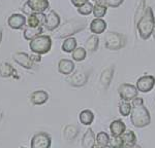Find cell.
Returning <instances> with one entry per match:
<instances>
[{
	"mask_svg": "<svg viewBox=\"0 0 155 148\" xmlns=\"http://www.w3.org/2000/svg\"><path fill=\"white\" fill-rule=\"evenodd\" d=\"M132 109L130 113V122L136 128H145L151 123V115L144 104L143 98L137 97L131 101Z\"/></svg>",
	"mask_w": 155,
	"mask_h": 148,
	"instance_id": "obj_1",
	"label": "cell"
},
{
	"mask_svg": "<svg viewBox=\"0 0 155 148\" xmlns=\"http://www.w3.org/2000/svg\"><path fill=\"white\" fill-rule=\"evenodd\" d=\"M155 27V19L154 12L151 7H147L146 11L137 22V32L139 35L143 40L149 39L153 34V30Z\"/></svg>",
	"mask_w": 155,
	"mask_h": 148,
	"instance_id": "obj_2",
	"label": "cell"
},
{
	"mask_svg": "<svg viewBox=\"0 0 155 148\" xmlns=\"http://www.w3.org/2000/svg\"><path fill=\"white\" fill-rule=\"evenodd\" d=\"M86 21L85 20H71V21L66 22L61 28L57 31L56 37L58 38H65V37H71L74 34L78 33V32L82 31L86 27Z\"/></svg>",
	"mask_w": 155,
	"mask_h": 148,
	"instance_id": "obj_3",
	"label": "cell"
},
{
	"mask_svg": "<svg viewBox=\"0 0 155 148\" xmlns=\"http://www.w3.org/2000/svg\"><path fill=\"white\" fill-rule=\"evenodd\" d=\"M29 48L35 55L48 54L52 48V38L49 35H38L34 39L30 40Z\"/></svg>",
	"mask_w": 155,
	"mask_h": 148,
	"instance_id": "obj_4",
	"label": "cell"
},
{
	"mask_svg": "<svg viewBox=\"0 0 155 148\" xmlns=\"http://www.w3.org/2000/svg\"><path fill=\"white\" fill-rule=\"evenodd\" d=\"M126 38L117 32H109L106 36V48L110 51H118L125 45Z\"/></svg>",
	"mask_w": 155,
	"mask_h": 148,
	"instance_id": "obj_5",
	"label": "cell"
},
{
	"mask_svg": "<svg viewBox=\"0 0 155 148\" xmlns=\"http://www.w3.org/2000/svg\"><path fill=\"white\" fill-rule=\"evenodd\" d=\"M118 94L122 101H132L134 98L137 97L139 95V90L137 85H130V83H122L118 88Z\"/></svg>",
	"mask_w": 155,
	"mask_h": 148,
	"instance_id": "obj_6",
	"label": "cell"
},
{
	"mask_svg": "<svg viewBox=\"0 0 155 148\" xmlns=\"http://www.w3.org/2000/svg\"><path fill=\"white\" fill-rule=\"evenodd\" d=\"M51 137L45 132L37 133L31 139V148H50L51 146Z\"/></svg>",
	"mask_w": 155,
	"mask_h": 148,
	"instance_id": "obj_7",
	"label": "cell"
},
{
	"mask_svg": "<svg viewBox=\"0 0 155 148\" xmlns=\"http://www.w3.org/2000/svg\"><path fill=\"white\" fill-rule=\"evenodd\" d=\"M155 86V77L153 75H144L137 80V88L141 93H149Z\"/></svg>",
	"mask_w": 155,
	"mask_h": 148,
	"instance_id": "obj_8",
	"label": "cell"
},
{
	"mask_svg": "<svg viewBox=\"0 0 155 148\" xmlns=\"http://www.w3.org/2000/svg\"><path fill=\"white\" fill-rule=\"evenodd\" d=\"M27 23V19L24 14H12L7 20V24H8L9 28L15 29V30H19L22 29Z\"/></svg>",
	"mask_w": 155,
	"mask_h": 148,
	"instance_id": "obj_9",
	"label": "cell"
},
{
	"mask_svg": "<svg viewBox=\"0 0 155 148\" xmlns=\"http://www.w3.org/2000/svg\"><path fill=\"white\" fill-rule=\"evenodd\" d=\"M26 3L29 5L30 9L33 14L45 12L50 6L48 0H27Z\"/></svg>",
	"mask_w": 155,
	"mask_h": 148,
	"instance_id": "obj_10",
	"label": "cell"
},
{
	"mask_svg": "<svg viewBox=\"0 0 155 148\" xmlns=\"http://www.w3.org/2000/svg\"><path fill=\"white\" fill-rule=\"evenodd\" d=\"M14 60L16 63H18L20 66L24 67L25 69H32L33 68V60L31 56H29L26 53L18 51L14 55Z\"/></svg>",
	"mask_w": 155,
	"mask_h": 148,
	"instance_id": "obj_11",
	"label": "cell"
},
{
	"mask_svg": "<svg viewBox=\"0 0 155 148\" xmlns=\"http://www.w3.org/2000/svg\"><path fill=\"white\" fill-rule=\"evenodd\" d=\"M67 81H68L71 85L80 88V86H83L87 83V81H88V74H86L83 71H77L76 73H74L71 76V78L67 79Z\"/></svg>",
	"mask_w": 155,
	"mask_h": 148,
	"instance_id": "obj_12",
	"label": "cell"
},
{
	"mask_svg": "<svg viewBox=\"0 0 155 148\" xmlns=\"http://www.w3.org/2000/svg\"><path fill=\"white\" fill-rule=\"evenodd\" d=\"M60 26V17L54 11H51L46 17L45 27L49 31H54Z\"/></svg>",
	"mask_w": 155,
	"mask_h": 148,
	"instance_id": "obj_13",
	"label": "cell"
},
{
	"mask_svg": "<svg viewBox=\"0 0 155 148\" xmlns=\"http://www.w3.org/2000/svg\"><path fill=\"white\" fill-rule=\"evenodd\" d=\"M89 29H90V31H91L92 33L96 34V35L102 34L107 29V22L104 21V19L95 18L94 20H92V22L90 23Z\"/></svg>",
	"mask_w": 155,
	"mask_h": 148,
	"instance_id": "obj_14",
	"label": "cell"
},
{
	"mask_svg": "<svg viewBox=\"0 0 155 148\" xmlns=\"http://www.w3.org/2000/svg\"><path fill=\"white\" fill-rule=\"evenodd\" d=\"M49 100V95L47 92L42 90L34 91L33 93L30 95V101L33 105H42L47 103Z\"/></svg>",
	"mask_w": 155,
	"mask_h": 148,
	"instance_id": "obj_15",
	"label": "cell"
},
{
	"mask_svg": "<svg viewBox=\"0 0 155 148\" xmlns=\"http://www.w3.org/2000/svg\"><path fill=\"white\" fill-rule=\"evenodd\" d=\"M96 145V138L91 128L86 131L82 139V147L83 148H94Z\"/></svg>",
	"mask_w": 155,
	"mask_h": 148,
	"instance_id": "obj_16",
	"label": "cell"
},
{
	"mask_svg": "<svg viewBox=\"0 0 155 148\" xmlns=\"http://www.w3.org/2000/svg\"><path fill=\"white\" fill-rule=\"evenodd\" d=\"M74 70V63L67 59H62L58 63V71L64 75H71Z\"/></svg>",
	"mask_w": 155,
	"mask_h": 148,
	"instance_id": "obj_17",
	"label": "cell"
},
{
	"mask_svg": "<svg viewBox=\"0 0 155 148\" xmlns=\"http://www.w3.org/2000/svg\"><path fill=\"white\" fill-rule=\"evenodd\" d=\"M114 70L115 68L113 66L111 67H107L104 69V71L101 72V83L104 88H107L111 83L112 79H113V76H114Z\"/></svg>",
	"mask_w": 155,
	"mask_h": 148,
	"instance_id": "obj_18",
	"label": "cell"
},
{
	"mask_svg": "<svg viewBox=\"0 0 155 148\" xmlns=\"http://www.w3.org/2000/svg\"><path fill=\"white\" fill-rule=\"evenodd\" d=\"M110 131H111L112 135L121 136L126 131V125L121 119H116L110 125Z\"/></svg>",
	"mask_w": 155,
	"mask_h": 148,
	"instance_id": "obj_19",
	"label": "cell"
},
{
	"mask_svg": "<svg viewBox=\"0 0 155 148\" xmlns=\"http://www.w3.org/2000/svg\"><path fill=\"white\" fill-rule=\"evenodd\" d=\"M42 27L44 26H38V27H27V28L24 29V32H23V36L26 40H32L34 39L35 37H37L38 35H41L42 33Z\"/></svg>",
	"mask_w": 155,
	"mask_h": 148,
	"instance_id": "obj_20",
	"label": "cell"
},
{
	"mask_svg": "<svg viewBox=\"0 0 155 148\" xmlns=\"http://www.w3.org/2000/svg\"><path fill=\"white\" fill-rule=\"evenodd\" d=\"M121 136L124 142L123 148H130L137 144V136L132 131H125Z\"/></svg>",
	"mask_w": 155,
	"mask_h": 148,
	"instance_id": "obj_21",
	"label": "cell"
},
{
	"mask_svg": "<svg viewBox=\"0 0 155 148\" xmlns=\"http://www.w3.org/2000/svg\"><path fill=\"white\" fill-rule=\"evenodd\" d=\"M80 122L84 125H90L94 120V113L89 109L82 110L81 113L79 114Z\"/></svg>",
	"mask_w": 155,
	"mask_h": 148,
	"instance_id": "obj_22",
	"label": "cell"
},
{
	"mask_svg": "<svg viewBox=\"0 0 155 148\" xmlns=\"http://www.w3.org/2000/svg\"><path fill=\"white\" fill-rule=\"evenodd\" d=\"M77 48V39L74 37H67L62 43V51L64 53H72Z\"/></svg>",
	"mask_w": 155,
	"mask_h": 148,
	"instance_id": "obj_23",
	"label": "cell"
},
{
	"mask_svg": "<svg viewBox=\"0 0 155 148\" xmlns=\"http://www.w3.org/2000/svg\"><path fill=\"white\" fill-rule=\"evenodd\" d=\"M98 44H99L98 36H97L96 34H93V35H91L88 39H87L85 45H86V49H87V51L93 53V51H97V48H98Z\"/></svg>",
	"mask_w": 155,
	"mask_h": 148,
	"instance_id": "obj_24",
	"label": "cell"
},
{
	"mask_svg": "<svg viewBox=\"0 0 155 148\" xmlns=\"http://www.w3.org/2000/svg\"><path fill=\"white\" fill-rule=\"evenodd\" d=\"M78 133H79V129L76 125H68L65 127V129L63 131V135L64 138L67 140V141H72L74 138L77 137Z\"/></svg>",
	"mask_w": 155,
	"mask_h": 148,
	"instance_id": "obj_25",
	"label": "cell"
},
{
	"mask_svg": "<svg viewBox=\"0 0 155 148\" xmlns=\"http://www.w3.org/2000/svg\"><path fill=\"white\" fill-rule=\"evenodd\" d=\"M14 68L11 64L6 63V62H2L0 63V76L3 78L11 77L12 75H14Z\"/></svg>",
	"mask_w": 155,
	"mask_h": 148,
	"instance_id": "obj_26",
	"label": "cell"
},
{
	"mask_svg": "<svg viewBox=\"0 0 155 148\" xmlns=\"http://www.w3.org/2000/svg\"><path fill=\"white\" fill-rule=\"evenodd\" d=\"M107 6L104 4V2H98L96 3L95 5L93 7V14L95 18H101L102 19L107 14Z\"/></svg>",
	"mask_w": 155,
	"mask_h": 148,
	"instance_id": "obj_27",
	"label": "cell"
},
{
	"mask_svg": "<svg viewBox=\"0 0 155 148\" xmlns=\"http://www.w3.org/2000/svg\"><path fill=\"white\" fill-rule=\"evenodd\" d=\"M86 56H87V49L84 48H77L71 53V58L74 59V61L77 62L84 61L86 59Z\"/></svg>",
	"mask_w": 155,
	"mask_h": 148,
	"instance_id": "obj_28",
	"label": "cell"
},
{
	"mask_svg": "<svg viewBox=\"0 0 155 148\" xmlns=\"http://www.w3.org/2000/svg\"><path fill=\"white\" fill-rule=\"evenodd\" d=\"M96 144L98 146H106L110 144V136L106 132H99L96 136Z\"/></svg>",
	"mask_w": 155,
	"mask_h": 148,
	"instance_id": "obj_29",
	"label": "cell"
},
{
	"mask_svg": "<svg viewBox=\"0 0 155 148\" xmlns=\"http://www.w3.org/2000/svg\"><path fill=\"white\" fill-rule=\"evenodd\" d=\"M131 109H132L131 103L127 102V101H123V102L119 105V112L122 116H128V115H130Z\"/></svg>",
	"mask_w": 155,
	"mask_h": 148,
	"instance_id": "obj_30",
	"label": "cell"
},
{
	"mask_svg": "<svg viewBox=\"0 0 155 148\" xmlns=\"http://www.w3.org/2000/svg\"><path fill=\"white\" fill-rule=\"evenodd\" d=\"M110 145L112 146V148H123L124 142L122 139V136L112 135V137L110 138Z\"/></svg>",
	"mask_w": 155,
	"mask_h": 148,
	"instance_id": "obj_31",
	"label": "cell"
},
{
	"mask_svg": "<svg viewBox=\"0 0 155 148\" xmlns=\"http://www.w3.org/2000/svg\"><path fill=\"white\" fill-rule=\"evenodd\" d=\"M93 5H92L91 2H87V3L83 4L82 6L78 7V12L82 16H88L91 12H93Z\"/></svg>",
	"mask_w": 155,
	"mask_h": 148,
	"instance_id": "obj_32",
	"label": "cell"
},
{
	"mask_svg": "<svg viewBox=\"0 0 155 148\" xmlns=\"http://www.w3.org/2000/svg\"><path fill=\"white\" fill-rule=\"evenodd\" d=\"M104 4L107 7H112V8H117L121 5L124 2V0H104Z\"/></svg>",
	"mask_w": 155,
	"mask_h": 148,
	"instance_id": "obj_33",
	"label": "cell"
},
{
	"mask_svg": "<svg viewBox=\"0 0 155 148\" xmlns=\"http://www.w3.org/2000/svg\"><path fill=\"white\" fill-rule=\"evenodd\" d=\"M71 3L74 4V5L76 6V7H80V6L83 5V4L87 3L89 0H71Z\"/></svg>",
	"mask_w": 155,
	"mask_h": 148,
	"instance_id": "obj_34",
	"label": "cell"
},
{
	"mask_svg": "<svg viewBox=\"0 0 155 148\" xmlns=\"http://www.w3.org/2000/svg\"><path fill=\"white\" fill-rule=\"evenodd\" d=\"M94 148H112V146H111V145H106V146H98V145H95V146H94Z\"/></svg>",
	"mask_w": 155,
	"mask_h": 148,
	"instance_id": "obj_35",
	"label": "cell"
},
{
	"mask_svg": "<svg viewBox=\"0 0 155 148\" xmlns=\"http://www.w3.org/2000/svg\"><path fill=\"white\" fill-rule=\"evenodd\" d=\"M130 148H142L141 146H140V145H134V146H132V147H130Z\"/></svg>",
	"mask_w": 155,
	"mask_h": 148,
	"instance_id": "obj_36",
	"label": "cell"
},
{
	"mask_svg": "<svg viewBox=\"0 0 155 148\" xmlns=\"http://www.w3.org/2000/svg\"><path fill=\"white\" fill-rule=\"evenodd\" d=\"M1 40H2V31L0 30V43H1Z\"/></svg>",
	"mask_w": 155,
	"mask_h": 148,
	"instance_id": "obj_37",
	"label": "cell"
},
{
	"mask_svg": "<svg viewBox=\"0 0 155 148\" xmlns=\"http://www.w3.org/2000/svg\"><path fill=\"white\" fill-rule=\"evenodd\" d=\"M94 2H96V3H98V2H102L104 0H93Z\"/></svg>",
	"mask_w": 155,
	"mask_h": 148,
	"instance_id": "obj_38",
	"label": "cell"
},
{
	"mask_svg": "<svg viewBox=\"0 0 155 148\" xmlns=\"http://www.w3.org/2000/svg\"><path fill=\"white\" fill-rule=\"evenodd\" d=\"M152 35H153V37L155 38V27H154V30H153V34H152Z\"/></svg>",
	"mask_w": 155,
	"mask_h": 148,
	"instance_id": "obj_39",
	"label": "cell"
},
{
	"mask_svg": "<svg viewBox=\"0 0 155 148\" xmlns=\"http://www.w3.org/2000/svg\"><path fill=\"white\" fill-rule=\"evenodd\" d=\"M21 148H26V147H21Z\"/></svg>",
	"mask_w": 155,
	"mask_h": 148,
	"instance_id": "obj_40",
	"label": "cell"
}]
</instances>
